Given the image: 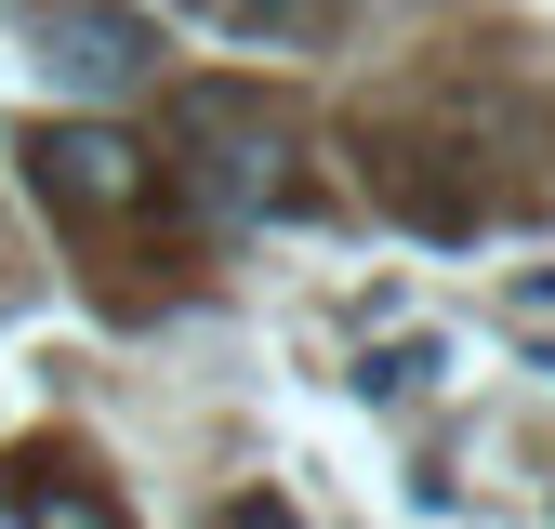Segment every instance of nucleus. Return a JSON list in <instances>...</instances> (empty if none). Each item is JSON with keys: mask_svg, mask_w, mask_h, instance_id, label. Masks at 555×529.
I'll return each instance as SVG.
<instances>
[{"mask_svg": "<svg viewBox=\"0 0 555 529\" xmlns=\"http://www.w3.org/2000/svg\"><path fill=\"white\" fill-rule=\"evenodd\" d=\"M14 529H119V503L53 450H14Z\"/></svg>", "mask_w": 555, "mask_h": 529, "instance_id": "obj_4", "label": "nucleus"}, {"mask_svg": "<svg viewBox=\"0 0 555 529\" xmlns=\"http://www.w3.org/2000/svg\"><path fill=\"white\" fill-rule=\"evenodd\" d=\"M40 66H53V80H80V93H119V80H146V66H159V27L119 14V0H53V14H40Z\"/></svg>", "mask_w": 555, "mask_h": 529, "instance_id": "obj_3", "label": "nucleus"}, {"mask_svg": "<svg viewBox=\"0 0 555 529\" xmlns=\"http://www.w3.org/2000/svg\"><path fill=\"white\" fill-rule=\"evenodd\" d=\"M172 146H185V185H198V212H305L292 132H278L251 93H225V80L172 93Z\"/></svg>", "mask_w": 555, "mask_h": 529, "instance_id": "obj_1", "label": "nucleus"}, {"mask_svg": "<svg viewBox=\"0 0 555 529\" xmlns=\"http://www.w3.org/2000/svg\"><path fill=\"white\" fill-rule=\"evenodd\" d=\"M212 529H292V503H225Z\"/></svg>", "mask_w": 555, "mask_h": 529, "instance_id": "obj_5", "label": "nucleus"}, {"mask_svg": "<svg viewBox=\"0 0 555 529\" xmlns=\"http://www.w3.org/2000/svg\"><path fill=\"white\" fill-rule=\"evenodd\" d=\"M27 185L53 198L66 225H132L159 198V159L132 146V132H106V119H40L27 132Z\"/></svg>", "mask_w": 555, "mask_h": 529, "instance_id": "obj_2", "label": "nucleus"}]
</instances>
